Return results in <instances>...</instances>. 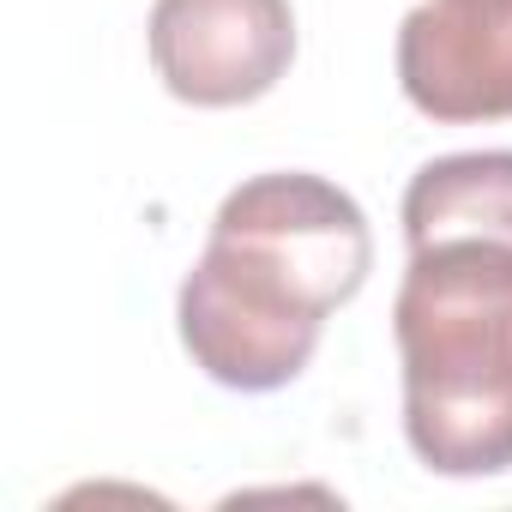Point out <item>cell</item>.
Segmentation results:
<instances>
[{
    "instance_id": "cell-1",
    "label": "cell",
    "mask_w": 512,
    "mask_h": 512,
    "mask_svg": "<svg viewBox=\"0 0 512 512\" xmlns=\"http://www.w3.org/2000/svg\"><path fill=\"white\" fill-rule=\"evenodd\" d=\"M374 272L362 205L326 175H253L217 217L199 266L181 284V344L229 392L290 386Z\"/></svg>"
},
{
    "instance_id": "cell-2",
    "label": "cell",
    "mask_w": 512,
    "mask_h": 512,
    "mask_svg": "<svg viewBox=\"0 0 512 512\" xmlns=\"http://www.w3.org/2000/svg\"><path fill=\"white\" fill-rule=\"evenodd\" d=\"M392 338L410 452L434 476L512 470V241L440 235L410 247Z\"/></svg>"
},
{
    "instance_id": "cell-4",
    "label": "cell",
    "mask_w": 512,
    "mask_h": 512,
    "mask_svg": "<svg viewBox=\"0 0 512 512\" xmlns=\"http://www.w3.org/2000/svg\"><path fill=\"white\" fill-rule=\"evenodd\" d=\"M398 85L446 127L512 121V0H422L398 31Z\"/></svg>"
},
{
    "instance_id": "cell-5",
    "label": "cell",
    "mask_w": 512,
    "mask_h": 512,
    "mask_svg": "<svg viewBox=\"0 0 512 512\" xmlns=\"http://www.w3.org/2000/svg\"><path fill=\"white\" fill-rule=\"evenodd\" d=\"M500 235L512 241V151H458L416 169L404 187V241Z\"/></svg>"
},
{
    "instance_id": "cell-3",
    "label": "cell",
    "mask_w": 512,
    "mask_h": 512,
    "mask_svg": "<svg viewBox=\"0 0 512 512\" xmlns=\"http://www.w3.org/2000/svg\"><path fill=\"white\" fill-rule=\"evenodd\" d=\"M296 61L290 0H157L151 67L169 97L193 109H235L266 97Z\"/></svg>"
}]
</instances>
